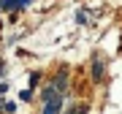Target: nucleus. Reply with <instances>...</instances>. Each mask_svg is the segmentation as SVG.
Masks as SVG:
<instances>
[{"label": "nucleus", "instance_id": "nucleus-7", "mask_svg": "<svg viewBox=\"0 0 122 114\" xmlns=\"http://www.w3.org/2000/svg\"><path fill=\"white\" fill-rule=\"evenodd\" d=\"M5 111V101H0V114H3Z\"/></svg>", "mask_w": 122, "mask_h": 114}, {"label": "nucleus", "instance_id": "nucleus-4", "mask_svg": "<svg viewBox=\"0 0 122 114\" xmlns=\"http://www.w3.org/2000/svg\"><path fill=\"white\" fill-rule=\"evenodd\" d=\"M76 22H79V25H84V22H87V11H79V16H76Z\"/></svg>", "mask_w": 122, "mask_h": 114}, {"label": "nucleus", "instance_id": "nucleus-5", "mask_svg": "<svg viewBox=\"0 0 122 114\" xmlns=\"http://www.w3.org/2000/svg\"><path fill=\"white\" fill-rule=\"evenodd\" d=\"M19 98H22V101H30V98H33V90H22V95H19Z\"/></svg>", "mask_w": 122, "mask_h": 114}, {"label": "nucleus", "instance_id": "nucleus-3", "mask_svg": "<svg viewBox=\"0 0 122 114\" xmlns=\"http://www.w3.org/2000/svg\"><path fill=\"white\" fill-rule=\"evenodd\" d=\"M92 76H95V79H100V76H103V65H100V62H95V65H92Z\"/></svg>", "mask_w": 122, "mask_h": 114}, {"label": "nucleus", "instance_id": "nucleus-8", "mask_svg": "<svg viewBox=\"0 0 122 114\" xmlns=\"http://www.w3.org/2000/svg\"><path fill=\"white\" fill-rule=\"evenodd\" d=\"M73 114H84V111H73Z\"/></svg>", "mask_w": 122, "mask_h": 114}, {"label": "nucleus", "instance_id": "nucleus-1", "mask_svg": "<svg viewBox=\"0 0 122 114\" xmlns=\"http://www.w3.org/2000/svg\"><path fill=\"white\" fill-rule=\"evenodd\" d=\"M60 109H62V95H52V98L46 101L44 114H60Z\"/></svg>", "mask_w": 122, "mask_h": 114}, {"label": "nucleus", "instance_id": "nucleus-2", "mask_svg": "<svg viewBox=\"0 0 122 114\" xmlns=\"http://www.w3.org/2000/svg\"><path fill=\"white\" fill-rule=\"evenodd\" d=\"M0 8H3V11H11V8H19V0H0Z\"/></svg>", "mask_w": 122, "mask_h": 114}, {"label": "nucleus", "instance_id": "nucleus-6", "mask_svg": "<svg viewBox=\"0 0 122 114\" xmlns=\"http://www.w3.org/2000/svg\"><path fill=\"white\" fill-rule=\"evenodd\" d=\"M33 0H19V8H25V5H30Z\"/></svg>", "mask_w": 122, "mask_h": 114}]
</instances>
